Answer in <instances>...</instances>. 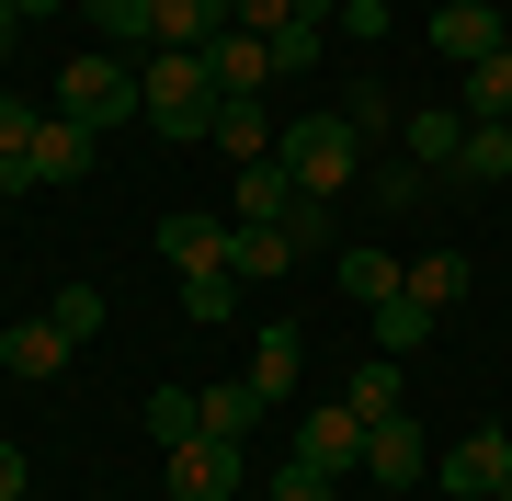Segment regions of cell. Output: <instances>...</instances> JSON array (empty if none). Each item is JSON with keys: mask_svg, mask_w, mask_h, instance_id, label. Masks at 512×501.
<instances>
[{"mask_svg": "<svg viewBox=\"0 0 512 501\" xmlns=\"http://www.w3.org/2000/svg\"><path fill=\"white\" fill-rule=\"evenodd\" d=\"M137 114L160 137H205L217 126V69H205V46H148L137 57Z\"/></svg>", "mask_w": 512, "mask_h": 501, "instance_id": "1", "label": "cell"}, {"mask_svg": "<svg viewBox=\"0 0 512 501\" xmlns=\"http://www.w3.org/2000/svg\"><path fill=\"white\" fill-rule=\"evenodd\" d=\"M274 160L296 171V194H308V205H330V194L353 183V160H365V137H353L342 114H296V126L274 137Z\"/></svg>", "mask_w": 512, "mask_h": 501, "instance_id": "2", "label": "cell"}, {"mask_svg": "<svg viewBox=\"0 0 512 501\" xmlns=\"http://www.w3.org/2000/svg\"><path fill=\"white\" fill-rule=\"evenodd\" d=\"M57 114H80L92 137H114V126L137 114V57H114V46L69 57V69H57Z\"/></svg>", "mask_w": 512, "mask_h": 501, "instance_id": "3", "label": "cell"}, {"mask_svg": "<svg viewBox=\"0 0 512 501\" xmlns=\"http://www.w3.org/2000/svg\"><path fill=\"white\" fill-rule=\"evenodd\" d=\"M103 160V137L80 126V114H57L46 103V126H35V149H23L12 171H0V194H35V183H80V171Z\"/></svg>", "mask_w": 512, "mask_h": 501, "instance_id": "4", "label": "cell"}, {"mask_svg": "<svg viewBox=\"0 0 512 501\" xmlns=\"http://www.w3.org/2000/svg\"><path fill=\"white\" fill-rule=\"evenodd\" d=\"M365 433H376V422H365L353 399H319L308 422H296V445H285V456H296V467H319V479H353V467H365Z\"/></svg>", "mask_w": 512, "mask_h": 501, "instance_id": "5", "label": "cell"}, {"mask_svg": "<svg viewBox=\"0 0 512 501\" xmlns=\"http://www.w3.org/2000/svg\"><path fill=\"white\" fill-rule=\"evenodd\" d=\"M433 479L456 490V501H501V479H512V422H490V433H456Z\"/></svg>", "mask_w": 512, "mask_h": 501, "instance_id": "6", "label": "cell"}, {"mask_svg": "<svg viewBox=\"0 0 512 501\" xmlns=\"http://www.w3.org/2000/svg\"><path fill=\"white\" fill-rule=\"evenodd\" d=\"M148 251H160L171 274H239V262H228L239 228H228V217H160V240H148Z\"/></svg>", "mask_w": 512, "mask_h": 501, "instance_id": "7", "label": "cell"}, {"mask_svg": "<svg viewBox=\"0 0 512 501\" xmlns=\"http://www.w3.org/2000/svg\"><path fill=\"white\" fill-rule=\"evenodd\" d=\"M171 501H239V445H217V433L171 445Z\"/></svg>", "mask_w": 512, "mask_h": 501, "instance_id": "8", "label": "cell"}, {"mask_svg": "<svg viewBox=\"0 0 512 501\" xmlns=\"http://www.w3.org/2000/svg\"><path fill=\"white\" fill-rule=\"evenodd\" d=\"M205 137H217V160L239 171V160H274V114H262V92H217V126H205Z\"/></svg>", "mask_w": 512, "mask_h": 501, "instance_id": "9", "label": "cell"}, {"mask_svg": "<svg viewBox=\"0 0 512 501\" xmlns=\"http://www.w3.org/2000/svg\"><path fill=\"white\" fill-rule=\"evenodd\" d=\"M296 205H308V194H296L285 160H239V217H228V228H285Z\"/></svg>", "mask_w": 512, "mask_h": 501, "instance_id": "10", "label": "cell"}, {"mask_svg": "<svg viewBox=\"0 0 512 501\" xmlns=\"http://www.w3.org/2000/svg\"><path fill=\"white\" fill-rule=\"evenodd\" d=\"M490 46H512L490 0H444V12H433V57H456V69H467V57H490Z\"/></svg>", "mask_w": 512, "mask_h": 501, "instance_id": "11", "label": "cell"}, {"mask_svg": "<svg viewBox=\"0 0 512 501\" xmlns=\"http://www.w3.org/2000/svg\"><path fill=\"white\" fill-rule=\"evenodd\" d=\"M456 114H467V126H512V46L467 57V80H456Z\"/></svg>", "mask_w": 512, "mask_h": 501, "instance_id": "12", "label": "cell"}, {"mask_svg": "<svg viewBox=\"0 0 512 501\" xmlns=\"http://www.w3.org/2000/svg\"><path fill=\"white\" fill-rule=\"evenodd\" d=\"M456 149H467V114L456 103H421L399 126V160H421V171H456Z\"/></svg>", "mask_w": 512, "mask_h": 501, "instance_id": "13", "label": "cell"}, {"mask_svg": "<svg viewBox=\"0 0 512 501\" xmlns=\"http://www.w3.org/2000/svg\"><path fill=\"white\" fill-rule=\"evenodd\" d=\"M194 410H205V433H217V445H251V433H262V410H274V399H262L251 376H228V388H194Z\"/></svg>", "mask_w": 512, "mask_h": 501, "instance_id": "14", "label": "cell"}, {"mask_svg": "<svg viewBox=\"0 0 512 501\" xmlns=\"http://www.w3.org/2000/svg\"><path fill=\"white\" fill-rule=\"evenodd\" d=\"M296 376H308V331H285V319L251 331V388L262 399H296Z\"/></svg>", "mask_w": 512, "mask_h": 501, "instance_id": "15", "label": "cell"}, {"mask_svg": "<svg viewBox=\"0 0 512 501\" xmlns=\"http://www.w3.org/2000/svg\"><path fill=\"white\" fill-rule=\"evenodd\" d=\"M365 479H387V490H421V422H410V410L365 433Z\"/></svg>", "mask_w": 512, "mask_h": 501, "instance_id": "16", "label": "cell"}, {"mask_svg": "<svg viewBox=\"0 0 512 501\" xmlns=\"http://www.w3.org/2000/svg\"><path fill=\"white\" fill-rule=\"evenodd\" d=\"M0 365H12V376H35V388H46V376L69 365V331H57V319H12V331H0Z\"/></svg>", "mask_w": 512, "mask_h": 501, "instance_id": "17", "label": "cell"}, {"mask_svg": "<svg viewBox=\"0 0 512 501\" xmlns=\"http://www.w3.org/2000/svg\"><path fill=\"white\" fill-rule=\"evenodd\" d=\"M205 69H217V92H262V80H274V46H262V35H239V23H228V35L205 46Z\"/></svg>", "mask_w": 512, "mask_h": 501, "instance_id": "18", "label": "cell"}, {"mask_svg": "<svg viewBox=\"0 0 512 501\" xmlns=\"http://www.w3.org/2000/svg\"><path fill=\"white\" fill-rule=\"evenodd\" d=\"M353 410H365V422H399L410 410V376H399V353H365V365H353V388H342Z\"/></svg>", "mask_w": 512, "mask_h": 501, "instance_id": "19", "label": "cell"}, {"mask_svg": "<svg viewBox=\"0 0 512 501\" xmlns=\"http://www.w3.org/2000/svg\"><path fill=\"white\" fill-rule=\"evenodd\" d=\"M421 342H433V308H421L410 285H399V297H376V353H399V365H410Z\"/></svg>", "mask_w": 512, "mask_h": 501, "instance_id": "20", "label": "cell"}, {"mask_svg": "<svg viewBox=\"0 0 512 501\" xmlns=\"http://www.w3.org/2000/svg\"><path fill=\"white\" fill-rule=\"evenodd\" d=\"M160 12V46H217L228 35V0H148Z\"/></svg>", "mask_w": 512, "mask_h": 501, "instance_id": "21", "label": "cell"}, {"mask_svg": "<svg viewBox=\"0 0 512 501\" xmlns=\"http://www.w3.org/2000/svg\"><path fill=\"white\" fill-rule=\"evenodd\" d=\"M410 297H421V308L444 319V308L467 297V251H421V262H410Z\"/></svg>", "mask_w": 512, "mask_h": 501, "instance_id": "22", "label": "cell"}, {"mask_svg": "<svg viewBox=\"0 0 512 501\" xmlns=\"http://www.w3.org/2000/svg\"><path fill=\"white\" fill-rule=\"evenodd\" d=\"M194 433H205V410H194V388H148V445H194Z\"/></svg>", "mask_w": 512, "mask_h": 501, "instance_id": "23", "label": "cell"}, {"mask_svg": "<svg viewBox=\"0 0 512 501\" xmlns=\"http://www.w3.org/2000/svg\"><path fill=\"white\" fill-rule=\"evenodd\" d=\"M456 183H512V126H467V149H456Z\"/></svg>", "mask_w": 512, "mask_h": 501, "instance_id": "24", "label": "cell"}, {"mask_svg": "<svg viewBox=\"0 0 512 501\" xmlns=\"http://www.w3.org/2000/svg\"><path fill=\"white\" fill-rule=\"evenodd\" d=\"M228 262H239V285H274L285 262H296V240H285V228H239V251H228Z\"/></svg>", "mask_w": 512, "mask_h": 501, "instance_id": "25", "label": "cell"}, {"mask_svg": "<svg viewBox=\"0 0 512 501\" xmlns=\"http://www.w3.org/2000/svg\"><path fill=\"white\" fill-rule=\"evenodd\" d=\"M342 285L376 308V297H399V285H410V262H399V251H342Z\"/></svg>", "mask_w": 512, "mask_h": 501, "instance_id": "26", "label": "cell"}, {"mask_svg": "<svg viewBox=\"0 0 512 501\" xmlns=\"http://www.w3.org/2000/svg\"><path fill=\"white\" fill-rule=\"evenodd\" d=\"M183 319H194V331L239 319V274H183Z\"/></svg>", "mask_w": 512, "mask_h": 501, "instance_id": "27", "label": "cell"}, {"mask_svg": "<svg viewBox=\"0 0 512 501\" xmlns=\"http://www.w3.org/2000/svg\"><path fill=\"white\" fill-rule=\"evenodd\" d=\"M92 23H103V46H160V12L148 0H92Z\"/></svg>", "mask_w": 512, "mask_h": 501, "instance_id": "28", "label": "cell"}, {"mask_svg": "<svg viewBox=\"0 0 512 501\" xmlns=\"http://www.w3.org/2000/svg\"><path fill=\"white\" fill-rule=\"evenodd\" d=\"M342 126L365 137V149H376L387 126H399V103H387V80H353V92H342Z\"/></svg>", "mask_w": 512, "mask_h": 501, "instance_id": "29", "label": "cell"}, {"mask_svg": "<svg viewBox=\"0 0 512 501\" xmlns=\"http://www.w3.org/2000/svg\"><path fill=\"white\" fill-rule=\"evenodd\" d=\"M319 46H330V12H308V0H296V23L274 35V69H319Z\"/></svg>", "mask_w": 512, "mask_h": 501, "instance_id": "30", "label": "cell"}, {"mask_svg": "<svg viewBox=\"0 0 512 501\" xmlns=\"http://www.w3.org/2000/svg\"><path fill=\"white\" fill-rule=\"evenodd\" d=\"M35 126H46V103H23V92H0V171H12L23 149H35Z\"/></svg>", "mask_w": 512, "mask_h": 501, "instance_id": "31", "label": "cell"}, {"mask_svg": "<svg viewBox=\"0 0 512 501\" xmlns=\"http://www.w3.org/2000/svg\"><path fill=\"white\" fill-rule=\"evenodd\" d=\"M46 319H57L69 342H92V331H103V285H57V308H46Z\"/></svg>", "mask_w": 512, "mask_h": 501, "instance_id": "32", "label": "cell"}, {"mask_svg": "<svg viewBox=\"0 0 512 501\" xmlns=\"http://www.w3.org/2000/svg\"><path fill=\"white\" fill-rule=\"evenodd\" d=\"M262 501H342V479H319V467H296V456H285V467H274V490H262Z\"/></svg>", "mask_w": 512, "mask_h": 501, "instance_id": "33", "label": "cell"}, {"mask_svg": "<svg viewBox=\"0 0 512 501\" xmlns=\"http://www.w3.org/2000/svg\"><path fill=\"white\" fill-rule=\"evenodd\" d=\"M228 23H239V35H262V46H274L285 23H296V0H228Z\"/></svg>", "mask_w": 512, "mask_h": 501, "instance_id": "34", "label": "cell"}, {"mask_svg": "<svg viewBox=\"0 0 512 501\" xmlns=\"http://www.w3.org/2000/svg\"><path fill=\"white\" fill-rule=\"evenodd\" d=\"M285 240H296V262L330 251V205H296V217H285Z\"/></svg>", "mask_w": 512, "mask_h": 501, "instance_id": "35", "label": "cell"}, {"mask_svg": "<svg viewBox=\"0 0 512 501\" xmlns=\"http://www.w3.org/2000/svg\"><path fill=\"white\" fill-rule=\"evenodd\" d=\"M421 183H433L421 160H387V171H376V194H387V205H421Z\"/></svg>", "mask_w": 512, "mask_h": 501, "instance_id": "36", "label": "cell"}, {"mask_svg": "<svg viewBox=\"0 0 512 501\" xmlns=\"http://www.w3.org/2000/svg\"><path fill=\"white\" fill-rule=\"evenodd\" d=\"M35 490V467H23V445H0V501H23Z\"/></svg>", "mask_w": 512, "mask_h": 501, "instance_id": "37", "label": "cell"}, {"mask_svg": "<svg viewBox=\"0 0 512 501\" xmlns=\"http://www.w3.org/2000/svg\"><path fill=\"white\" fill-rule=\"evenodd\" d=\"M12 35H23V12H12V0H0V46H12Z\"/></svg>", "mask_w": 512, "mask_h": 501, "instance_id": "38", "label": "cell"}, {"mask_svg": "<svg viewBox=\"0 0 512 501\" xmlns=\"http://www.w3.org/2000/svg\"><path fill=\"white\" fill-rule=\"evenodd\" d=\"M12 12H23V23H46V12H57V0H12Z\"/></svg>", "mask_w": 512, "mask_h": 501, "instance_id": "39", "label": "cell"}, {"mask_svg": "<svg viewBox=\"0 0 512 501\" xmlns=\"http://www.w3.org/2000/svg\"><path fill=\"white\" fill-rule=\"evenodd\" d=\"M308 12H353V0H308Z\"/></svg>", "mask_w": 512, "mask_h": 501, "instance_id": "40", "label": "cell"}, {"mask_svg": "<svg viewBox=\"0 0 512 501\" xmlns=\"http://www.w3.org/2000/svg\"><path fill=\"white\" fill-rule=\"evenodd\" d=\"M0 445H12V422H0Z\"/></svg>", "mask_w": 512, "mask_h": 501, "instance_id": "41", "label": "cell"}, {"mask_svg": "<svg viewBox=\"0 0 512 501\" xmlns=\"http://www.w3.org/2000/svg\"><path fill=\"white\" fill-rule=\"evenodd\" d=\"M501 501H512V479H501Z\"/></svg>", "mask_w": 512, "mask_h": 501, "instance_id": "42", "label": "cell"}]
</instances>
